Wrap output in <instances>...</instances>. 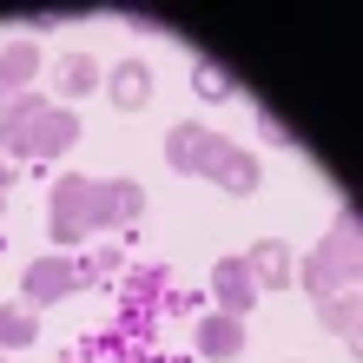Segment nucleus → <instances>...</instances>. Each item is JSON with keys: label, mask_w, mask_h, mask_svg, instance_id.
<instances>
[{"label": "nucleus", "mask_w": 363, "mask_h": 363, "mask_svg": "<svg viewBox=\"0 0 363 363\" xmlns=\"http://www.w3.org/2000/svg\"><path fill=\"white\" fill-rule=\"evenodd\" d=\"M93 191H99V179H86V172L53 179V191H47V238L60 251L93 238Z\"/></svg>", "instance_id": "f257e3e1"}, {"label": "nucleus", "mask_w": 363, "mask_h": 363, "mask_svg": "<svg viewBox=\"0 0 363 363\" xmlns=\"http://www.w3.org/2000/svg\"><path fill=\"white\" fill-rule=\"evenodd\" d=\"M199 179H211L218 191H231V199H251V191H258V159H251L245 145H231V139H218V133H205Z\"/></svg>", "instance_id": "f03ea898"}, {"label": "nucleus", "mask_w": 363, "mask_h": 363, "mask_svg": "<svg viewBox=\"0 0 363 363\" xmlns=\"http://www.w3.org/2000/svg\"><path fill=\"white\" fill-rule=\"evenodd\" d=\"M79 291V271H73V258H33L27 271H20V304L27 311H47V304H60V297H73Z\"/></svg>", "instance_id": "7ed1b4c3"}, {"label": "nucleus", "mask_w": 363, "mask_h": 363, "mask_svg": "<svg viewBox=\"0 0 363 363\" xmlns=\"http://www.w3.org/2000/svg\"><path fill=\"white\" fill-rule=\"evenodd\" d=\"M291 277L311 291V304H324V297H337V291H357V264H344V258H330L324 245L317 251H304V258L291 264Z\"/></svg>", "instance_id": "20e7f679"}, {"label": "nucleus", "mask_w": 363, "mask_h": 363, "mask_svg": "<svg viewBox=\"0 0 363 363\" xmlns=\"http://www.w3.org/2000/svg\"><path fill=\"white\" fill-rule=\"evenodd\" d=\"M139 211H145L139 179H106L93 191V231H125V225H139Z\"/></svg>", "instance_id": "39448f33"}, {"label": "nucleus", "mask_w": 363, "mask_h": 363, "mask_svg": "<svg viewBox=\"0 0 363 363\" xmlns=\"http://www.w3.org/2000/svg\"><path fill=\"white\" fill-rule=\"evenodd\" d=\"M191 350H199L205 363H231V357H245V317L205 311L199 324H191Z\"/></svg>", "instance_id": "423d86ee"}, {"label": "nucleus", "mask_w": 363, "mask_h": 363, "mask_svg": "<svg viewBox=\"0 0 363 363\" xmlns=\"http://www.w3.org/2000/svg\"><path fill=\"white\" fill-rule=\"evenodd\" d=\"M73 145H79V113H73V106H47V113L33 119V133L20 139V152L53 159V152H73Z\"/></svg>", "instance_id": "0eeeda50"}, {"label": "nucleus", "mask_w": 363, "mask_h": 363, "mask_svg": "<svg viewBox=\"0 0 363 363\" xmlns=\"http://www.w3.org/2000/svg\"><path fill=\"white\" fill-rule=\"evenodd\" d=\"M211 297H218L225 317H245L251 304H258V284H251L245 258H218V264H211Z\"/></svg>", "instance_id": "6e6552de"}, {"label": "nucleus", "mask_w": 363, "mask_h": 363, "mask_svg": "<svg viewBox=\"0 0 363 363\" xmlns=\"http://www.w3.org/2000/svg\"><path fill=\"white\" fill-rule=\"evenodd\" d=\"M291 264H297V251L284 238H258V245L245 251V271H251V284H258V291H284L291 284Z\"/></svg>", "instance_id": "1a4fd4ad"}, {"label": "nucleus", "mask_w": 363, "mask_h": 363, "mask_svg": "<svg viewBox=\"0 0 363 363\" xmlns=\"http://www.w3.org/2000/svg\"><path fill=\"white\" fill-rule=\"evenodd\" d=\"M33 73H40V47L33 40H7V47H0V106L33 93Z\"/></svg>", "instance_id": "9d476101"}, {"label": "nucleus", "mask_w": 363, "mask_h": 363, "mask_svg": "<svg viewBox=\"0 0 363 363\" xmlns=\"http://www.w3.org/2000/svg\"><path fill=\"white\" fill-rule=\"evenodd\" d=\"M106 99H113L119 113H139V106L152 99V67H145V60H119V67L106 73Z\"/></svg>", "instance_id": "9b49d317"}, {"label": "nucleus", "mask_w": 363, "mask_h": 363, "mask_svg": "<svg viewBox=\"0 0 363 363\" xmlns=\"http://www.w3.org/2000/svg\"><path fill=\"white\" fill-rule=\"evenodd\" d=\"M47 106H53V99H40V93H20V99L0 106V152H7V159L20 152V139L33 133V119L47 113Z\"/></svg>", "instance_id": "f8f14e48"}, {"label": "nucleus", "mask_w": 363, "mask_h": 363, "mask_svg": "<svg viewBox=\"0 0 363 363\" xmlns=\"http://www.w3.org/2000/svg\"><path fill=\"white\" fill-rule=\"evenodd\" d=\"M99 86H106L99 60H86V53H60V67H53V93H60V99H86V93H99Z\"/></svg>", "instance_id": "ddd939ff"}, {"label": "nucleus", "mask_w": 363, "mask_h": 363, "mask_svg": "<svg viewBox=\"0 0 363 363\" xmlns=\"http://www.w3.org/2000/svg\"><path fill=\"white\" fill-rule=\"evenodd\" d=\"M205 133L211 125H199V119H179L172 133H165V165H172V172H199V152H205Z\"/></svg>", "instance_id": "4468645a"}, {"label": "nucleus", "mask_w": 363, "mask_h": 363, "mask_svg": "<svg viewBox=\"0 0 363 363\" xmlns=\"http://www.w3.org/2000/svg\"><path fill=\"white\" fill-rule=\"evenodd\" d=\"M40 337V317L27 304H0V350H27Z\"/></svg>", "instance_id": "2eb2a0df"}, {"label": "nucleus", "mask_w": 363, "mask_h": 363, "mask_svg": "<svg viewBox=\"0 0 363 363\" xmlns=\"http://www.w3.org/2000/svg\"><path fill=\"white\" fill-rule=\"evenodd\" d=\"M317 324H324V330H337V337H357V291L324 297V304H317Z\"/></svg>", "instance_id": "dca6fc26"}, {"label": "nucleus", "mask_w": 363, "mask_h": 363, "mask_svg": "<svg viewBox=\"0 0 363 363\" xmlns=\"http://www.w3.org/2000/svg\"><path fill=\"white\" fill-rule=\"evenodd\" d=\"M324 251H330V258H344V264H357V205H344V211H337V225H330Z\"/></svg>", "instance_id": "f3484780"}, {"label": "nucleus", "mask_w": 363, "mask_h": 363, "mask_svg": "<svg viewBox=\"0 0 363 363\" xmlns=\"http://www.w3.org/2000/svg\"><path fill=\"white\" fill-rule=\"evenodd\" d=\"M191 86H199V99H231V73H218L211 60H199V67H191Z\"/></svg>", "instance_id": "a211bd4d"}, {"label": "nucleus", "mask_w": 363, "mask_h": 363, "mask_svg": "<svg viewBox=\"0 0 363 363\" xmlns=\"http://www.w3.org/2000/svg\"><path fill=\"white\" fill-rule=\"evenodd\" d=\"M113 264H119V251H113V245H106V251H93V258H73L79 284H106V277H113Z\"/></svg>", "instance_id": "6ab92c4d"}, {"label": "nucleus", "mask_w": 363, "mask_h": 363, "mask_svg": "<svg viewBox=\"0 0 363 363\" xmlns=\"http://www.w3.org/2000/svg\"><path fill=\"white\" fill-rule=\"evenodd\" d=\"M133 297H159L165 291V271H133V284H125Z\"/></svg>", "instance_id": "aec40b11"}, {"label": "nucleus", "mask_w": 363, "mask_h": 363, "mask_svg": "<svg viewBox=\"0 0 363 363\" xmlns=\"http://www.w3.org/2000/svg\"><path fill=\"white\" fill-rule=\"evenodd\" d=\"M7 185H13V159L0 152V191H7Z\"/></svg>", "instance_id": "412c9836"}, {"label": "nucleus", "mask_w": 363, "mask_h": 363, "mask_svg": "<svg viewBox=\"0 0 363 363\" xmlns=\"http://www.w3.org/2000/svg\"><path fill=\"white\" fill-rule=\"evenodd\" d=\"M0 211H7V191H0Z\"/></svg>", "instance_id": "4be33fe9"}]
</instances>
